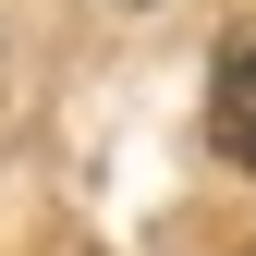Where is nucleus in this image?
Instances as JSON below:
<instances>
[{
  "instance_id": "f257e3e1",
  "label": "nucleus",
  "mask_w": 256,
  "mask_h": 256,
  "mask_svg": "<svg viewBox=\"0 0 256 256\" xmlns=\"http://www.w3.org/2000/svg\"><path fill=\"white\" fill-rule=\"evenodd\" d=\"M208 134H220V158H232V171H256V49H232V61H220Z\"/></svg>"
}]
</instances>
